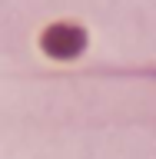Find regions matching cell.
I'll return each instance as SVG.
<instances>
[{
    "mask_svg": "<svg viewBox=\"0 0 156 159\" xmlns=\"http://www.w3.org/2000/svg\"><path fill=\"white\" fill-rule=\"evenodd\" d=\"M60 43V53H63V57H73V53H77V47H80V33H73V30H67V27H60V30H53V33H50L47 37V47L53 50Z\"/></svg>",
    "mask_w": 156,
    "mask_h": 159,
    "instance_id": "cell-1",
    "label": "cell"
}]
</instances>
